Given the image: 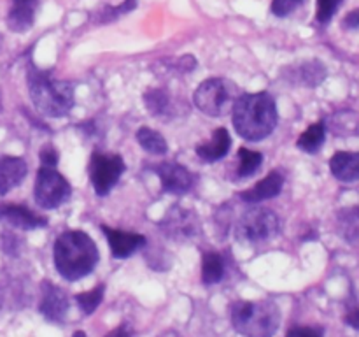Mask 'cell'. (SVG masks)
Masks as SVG:
<instances>
[{
  "label": "cell",
  "mask_w": 359,
  "mask_h": 337,
  "mask_svg": "<svg viewBox=\"0 0 359 337\" xmlns=\"http://www.w3.org/2000/svg\"><path fill=\"white\" fill-rule=\"evenodd\" d=\"M298 72V81L307 86H318L326 76V70L323 67V63L319 62H305L302 63L300 69L297 70Z\"/></svg>",
  "instance_id": "24"
},
{
  "label": "cell",
  "mask_w": 359,
  "mask_h": 337,
  "mask_svg": "<svg viewBox=\"0 0 359 337\" xmlns=\"http://www.w3.org/2000/svg\"><path fill=\"white\" fill-rule=\"evenodd\" d=\"M235 130L245 140L258 143L269 137L277 126V105L272 95L259 91V93H244L237 98L233 109Z\"/></svg>",
  "instance_id": "1"
},
{
  "label": "cell",
  "mask_w": 359,
  "mask_h": 337,
  "mask_svg": "<svg viewBox=\"0 0 359 337\" xmlns=\"http://www.w3.org/2000/svg\"><path fill=\"white\" fill-rule=\"evenodd\" d=\"M325 121L314 123V125L309 126V128L300 136V139H298V147L307 151V153H316V151L323 146V143H325Z\"/></svg>",
  "instance_id": "21"
},
{
  "label": "cell",
  "mask_w": 359,
  "mask_h": 337,
  "mask_svg": "<svg viewBox=\"0 0 359 337\" xmlns=\"http://www.w3.org/2000/svg\"><path fill=\"white\" fill-rule=\"evenodd\" d=\"M105 337H132V332H130V329L126 325H119L114 330H111Z\"/></svg>",
  "instance_id": "34"
},
{
  "label": "cell",
  "mask_w": 359,
  "mask_h": 337,
  "mask_svg": "<svg viewBox=\"0 0 359 337\" xmlns=\"http://www.w3.org/2000/svg\"><path fill=\"white\" fill-rule=\"evenodd\" d=\"M102 232L107 237L111 251L116 258H128L135 251L142 249L146 246V237L140 234H132V232L114 230V228L102 227Z\"/></svg>",
  "instance_id": "12"
},
{
  "label": "cell",
  "mask_w": 359,
  "mask_h": 337,
  "mask_svg": "<svg viewBox=\"0 0 359 337\" xmlns=\"http://www.w3.org/2000/svg\"><path fill=\"white\" fill-rule=\"evenodd\" d=\"M39 311L49 322H62L69 311V298H67L65 291L56 284H42V298Z\"/></svg>",
  "instance_id": "11"
},
{
  "label": "cell",
  "mask_w": 359,
  "mask_h": 337,
  "mask_svg": "<svg viewBox=\"0 0 359 337\" xmlns=\"http://www.w3.org/2000/svg\"><path fill=\"white\" fill-rule=\"evenodd\" d=\"M105 293V284H98V286L91 288L90 291H84V293H77L76 300L79 304V308L83 309V312L86 315H91L95 309L100 305L102 298H104Z\"/></svg>",
  "instance_id": "26"
},
{
  "label": "cell",
  "mask_w": 359,
  "mask_h": 337,
  "mask_svg": "<svg viewBox=\"0 0 359 337\" xmlns=\"http://www.w3.org/2000/svg\"><path fill=\"white\" fill-rule=\"evenodd\" d=\"M305 0H272V13L277 18H286L298 9Z\"/></svg>",
  "instance_id": "29"
},
{
  "label": "cell",
  "mask_w": 359,
  "mask_h": 337,
  "mask_svg": "<svg viewBox=\"0 0 359 337\" xmlns=\"http://www.w3.org/2000/svg\"><path fill=\"white\" fill-rule=\"evenodd\" d=\"M224 276V262L217 253L205 251L202 256V279L205 284H216Z\"/></svg>",
  "instance_id": "19"
},
{
  "label": "cell",
  "mask_w": 359,
  "mask_h": 337,
  "mask_svg": "<svg viewBox=\"0 0 359 337\" xmlns=\"http://www.w3.org/2000/svg\"><path fill=\"white\" fill-rule=\"evenodd\" d=\"M342 25L347 28V30H358L359 28V9L351 11V13L344 18Z\"/></svg>",
  "instance_id": "32"
},
{
  "label": "cell",
  "mask_w": 359,
  "mask_h": 337,
  "mask_svg": "<svg viewBox=\"0 0 359 337\" xmlns=\"http://www.w3.org/2000/svg\"><path fill=\"white\" fill-rule=\"evenodd\" d=\"M123 171H125V161L119 154L98 153V151L91 154L90 179L95 192L100 197L107 195L114 188V185L121 178Z\"/></svg>",
  "instance_id": "8"
},
{
  "label": "cell",
  "mask_w": 359,
  "mask_h": 337,
  "mask_svg": "<svg viewBox=\"0 0 359 337\" xmlns=\"http://www.w3.org/2000/svg\"><path fill=\"white\" fill-rule=\"evenodd\" d=\"M161 230L174 241H195L200 237V220L195 211L186 209V207L175 206L168 211L161 220Z\"/></svg>",
  "instance_id": "9"
},
{
  "label": "cell",
  "mask_w": 359,
  "mask_h": 337,
  "mask_svg": "<svg viewBox=\"0 0 359 337\" xmlns=\"http://www.w3.org/2000/svg\"><path fill=\"white\" fill-rule=\"evenodd\" d=\"M342 6V0H318V11H316V18L319 23L326 25L333 18V14L339 11Z\"/></svg>",
  "instance_id": "27"
},
{
  "label": "cell",
  "mask_w": 359,
  "mask_h": 337,
  "mask_svg": "<svg viewBox=\"0 0 359 337\" xmlns=\"http://www.w3.org/2000/svg\"><path fill=\"white\" fill-rule=\"evenodd\" d=\"M0 218L21 230H34V228L46 227L48 223L44 216H39L28 207L16 206V204H0Z\"/></svg>",
  "instance_id": "13"
},
{
  "label": "cell",
  "mask_w": 359,
  "mask_h": 337,
  "mask_svg": "<svg viewBox=\"0 0 359 337\" xmlns=\"http://www.w3.org/2000/svg\"><path fill=\"white\" fill-rule=\"evenodd\" d=\"M168 93L160 88H153V90H147L144 95V104H146L147 111L154 116L165 114V111L168 109Z\"/></svg>",
  "instance_id": "25"
},
{
  "label": "cell",
  "mask_w": 359,
  "mask_h": 337,
  "mask_svg": "<svg viewBox=\"0 0 359 337\" xmlns=\"http://www.w3.org/2000/svg\"><path fill=\"white\" fill-rule=\"evenodd\" d=\"M238 160H241L237 171L238 176L241 178H249V176H252L259 168L263 161V154L258 153V151L248 150V147H241L238 150Z\"/></svg>",
  "instance_id": "22"
},
{
  "label": "cell",
  "mask_w": 359,
  "mask_h": 337,
  "mask_svg": "<svg viewBox=\"0 0 359 337\" xmlns=\"http://www.w3.org/2000/svg\"><path fill=\"white\" fill-rule=\"evenodd\" d=\"M231 325L244 337H272L279 330L280 309L272 300H241L231 308Z\"/></svg>",
  "instance_id": "3"
},
{
  "label": "cell",
  "mask_w": 359,
  "mask_h": 337,
  "mask_svg": "<svg viewBox=\"0 0 359 337\" xmlns=\"http://www.w3.org/2000/svg\"><path fill=\"white\" fill-rule=\"evenodd\" d=\"M98 263V248L93 239L81 230H70L55 242V265L67 281L88 276Z\"/></svg>",
  "instance_id": "2"
},
{
  "label": "cell",
  "mask_w": 359,
  "mask_h": 337,
  "mask_svg": "<svg viewBox=\"0 0 359 337\" xmlns=\"http://www.w3.org/2000/svg\"><path fill=\"white\" fill-rule=\"evenodd\" d=\"M231 146V137L226 128L214 130L212 139L209 143H203L196 146V154L203 161H217L226 157L228 150Z\"/></svg>",
  "instance_id": "18"
},
{
  "label": "cell",
  "mask_w": 359,
  "mask_h": 337,
  "mask_svg": "<svg viewBox=\"0 0 359 337\" xmlns=\"http://www.w3.org/2000/svg\"><path fill=\"white\" fill-rule=\"evenodd\" d=\"M280 230V220L273 211L255 207L245 211L235 225V237L245 244H259L276 237Z\"/></svg>",
  "instance_id": "6"
},
{
  "label": "cell",
  "mask_w": 359,
  "mask_h": 337,
  "mask_svg": "<svg viewBox=\"0 0 359 337\" xmlns=\"http://www.w3.org/2000/svg\"><path fill=\"white\" fill-rule=\"evenodd\" d=\"M237 93L238 88L233 83L221 77H212L196 88L193 100L203 114L224 116L233 109L238 98Z\"/></svg>",
  "instance_id": "5"
},
{
  "label": "cell",
  "mask_w": 359,
  "mask_h": 337,
  "mask_svg": "<svg viewBox=\"0 0 359 337\" xmlns=\"http://www.w3.org/2000/svg\"><path fill=\"white\" fill-rule=\"evenodd\" d=\"M286 337H323V330L314 326H294L286 333Z\"/></svg>",
  "instance_id": "31"
},
{
  "label": "cell",
  "mask_w": 359,
  "mask_h": 337,
  "mask_svg": "<svg viewBox=\"0 0 359 337\" xmlns=\"http://www.w3.org/2000/svg\"><path fill=\"white\" fill-rule=\"evenodd\" d=\"M154 172L158 174L161 181V188L167 193L174 195H182L189 192L193 186V176L182 165L174 164V161H165V164L154 165Z\"/></svg>",
  "instance_id": "10"
},
{
  "label": "cell",
  "mask_w": 359,
  "mask_h": 337,
  "mask_svg": "<svg viewBox=\"0 0 359 337\" xmlns=\"http://www.w3.org/2000/svg\"><path fill=\"white\" fill-rule=\"evenodd\" d=\"M41 160H42V167H53L58 164V151L53 144H46L44 147L41 150Z\"/></svg>",
  "instance_id": "30"
},
{
  "label": "cell",
  "mask_w": 359,
  "mask_h": 337,
  "mask_svg": "<svg viewBox=\"0 0 359 337\" xmlns=\"http://www.w3.org/2000/svg\"><path fill=\"white\" fill-rule=\"evenodd\" d=\"M137 143L147 151V153L153 154H165L168 151L167 140L161 133H158L156 130L149 128V126H140L137 130Z\"/></svg>",
  "instance_id": "20"
},
{
  "label": "cell",
  "mask_w": 359,
  "mask_h": 337,
  "mask_svg": "<svg viewBox=\"0 0 359 337\" xmlns=\"http://www.w3.org/2000/svg\"><path fill=\"white\" fill-rule=\"evenodd\" d=\"M135 7H137V0H125L121 6L107 7L104 13H100V21L102 23H107V21H112V20H116V18L123 16V14L130 13V11H133Z\"/></svg>",
  "instance_id": "28"
},
{
  "label": "cell",
  "mask_w": 359,
  "mask_h": 337,
  "mask_svg": "<svg viewBox=\"0 0 359 337\" xmlns=\"http://www.w3.org/2000/svg\"><path fill=\"white\" fill-rule=\"evenodd\" d=\"M284 185V178L280 172L273 171L270 172L266 178H263L262 181L256 183L251 190H245V192L241 193V199L245 200V202H262V200L273 199L280 193Z\"/></svg>",
  "instance_id": "17"
},
{
  "label": "cell",
  "mask_w": 359,
  "mask_h": 337,
  "mask_svg": "<svg viewBox=\"0 0 359 337\" xmlns=\"http://www.w3.org/2000/svg\"><path fill=\"white\" fill-rule=\"evenodd\" d=\"M158 337H181V333L174 332V330H167V332H161Z\"/></svg>",
  "instance_id": "35"
},
{
  "label": "cell",
  "mask_w": 359,
  "mask_h": 337,
  "mask_svg": "<svg viewBox=\"0 0 359 337\" xmlns=\"http://www.w3.org/2000/svg\"><path fill=\"white\" fill-rule=\"evenodd\" d=\"M74 337H86V333L81 332V330H77V332H74Z\"/></svg>",
  "instance_id": "36"
},
{
  "label": "cell",
  "mask_w": 359,
  "mask_h": 337,
  "mask_svg": "<svg viewBox=\"0 0 359 337\" xmlns=\"http://www.w3.org/2000/svg\"><path fill=\"white\" fill-rule=\"evenodd\" d=\"M28 90L39 112L62 118L74 107V90L69 83L51 79L48 74L32 69L28 72Z\"/></svg>",
  "instance_id": "4"
},
{
  "label": "cell",
  "mask_w": 359,
  "mask_h": 337,
  "mask_svg": "<svg viewBox=\"0 0 359 337\" xmlns=\"http://www.w3.org/2000/svg\"><path fill=\"white\" fill-rule=\"evenodd\" d=\"M339 228L342 232V235L346 237V241H358L359 239V209H344V213L340 214Z\"/></svg>",
  "instance_id": "23"
},
{
  "label": "cell",
  "mask_w": 359,
  "mask_h": 337,
  "mask_svg": "<svg viewBox=\"0 0 359 337\" xmlns=\"http://www.w3.org/2000/svg\"><path fill=\"white\" fill-rule=\"evenodd\" d=\"M37 7L39 0H13L7 14V27L18 34L28 32L34 27Z\"/></svg>",
  "instance_id": "14"
},
{
  "label": "cell",
  "mask_w": 359,
  "mask_h": 337,
  "mask_svg": "<svg viewBox=\"0 0 359 337\" xmlns=\"http://www.w3.org/2000/svg\"><path fill=\"white\" fill-rule=\"evenodd\" d=\"M330 168L339 181H359V151H339L330 160Z\"/></svg>",
  "instance_id": "16"
},
{
  "label": "cell",
  "mask_w": 359,
  "mask_h": 337,
  "mask_svg": "<svg viewBox=\"0 0 359 337\" xmlns=\"http://www.w3.org/2000/svg\"><path fill=\"white\" fill-rule=\"evenodd\" d=\"M346 322H347V325H349V326H353V329L359 330V305H356V308H353L349 312H347Z\"/></svg>",
  "instance_id": "33"
},
{
  "label": "cell",
  "mask_w": 359,
  "mask_h": 337,
  "mask_svg": "<svg viewBox=\"0 0 359 337\" xmlns=\"http://www.w3.org/2000/svg\"><path fill=\"white\" fill-rule=\"evenodd\" d=\"M27 161L20 157H2L0 158V197L7 195L13 188H16L27 176Z\"/></svg>",
  "instance_id": "15"
},
{
  "label": "cell",
  "mask_w": 359,
  "mask_h": 337,
  "mask_svg": "<svg viewBox=\"0 0 359 337\" xmlns=\"http://www.w3.org/2000/svg\"><path fill=\"white\" fill-rule=\"evenodd\" d=\"M35 202L42 209H56L70 197V185L56 168L41 167L35 178Z\"/></svg>",
  "instance_id": "7"
}]
</instances>
